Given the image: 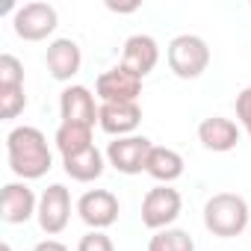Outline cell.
Here are the masks:
<instances>
[{
	"instance_id": "44dd1931",
	"label": "cell",
	"mask_w": 251,
	"mask_h": 251,
	"mask_svg": "<svg viewBox=\"0 0 251 251\" xmlns=\"http://www.w3.org/2000/svg\"><path fill=\"white\" fill-rule=\"evenodd\" d=\"M24 106H27L24 89H3V92H0V118H3V121L18 118L24 112Z\"/></svg>"
},
{
	"instance_id": "30bf717a",
	"label": "cell",
	"mask_w": 251,
	"mask_h": 251,
	"mask_svg": "<svg viewBox=\"0 0 251 251\" xmlns=\"http://www.w3.org/2000/svg\"><path fill=\"white\" fill-rule=\"evenodd\" d=\"M59 115L62 124H83V127H95L100 118V109L95 106V95L86 86H65L59 95Z\"/></svg>"
},
{
	"instance_id": "5bb4252c",
	"label": "cell",
	"mask_w": 251,
	"mask_h": 251,
	"mask_svg": "<svg viewBox=\"0 0 251 251\" xmlns=\"http://www.w3.org/2000/svg\"><path fill=\"white\" fill-rule=\"evenodd\" d=\"M45 62H48V71L53 80L59 83H68L80 65H83V53H80V45L74 39H56L48 45V53H45Z\"/></svg>"
},
{
	"instance_id": "9a60e30c",
	"label": "cell",
	"mask_w": 251,
	"mask_h": 251,
	"mask_svg": "<svg viewBox=\"0 0 251 251\" xmlns=\"http://www.w3.org/2000/svg\"><path fill=\"white\" fill-rule=\"evenodd\" d=\"M198 142L207 148V151H216V154H225V151H233L236 142H239V127L230 121V118H222V115H210L198 124Z\"/></svg>"
},
{
	"instance_id": "4fadbf2b",
	"label": "cell",
	"mask_w": 251,
	"mask_h": 251,
	"mask_svg": "<svg viewBox=\"0 0 251 251\" xmlns=\"http://www.w3.org/2000/svg\"><path fill=\"white\" fill-rule=\"evenodd\" d=\"M100 130L121 139V136H133V130L142 124V106L139 103H103L100 106Z\"/></svg>"
},
{
	"instance_id": "277c9868",
	"label": "cell",
	"mask_w": 251,
	"mask_h": 251,
	"mask_svg": "<svg viewBox=\"0 0 251 251\" xmlns=\"http://www.w3.org/2000/svg\"><path fill=\"white\" fill-rule=\"evenodd\" d=\"M183 210V198L172 186H154L142 198V225L148 230H166Z\"/></svg>"
},
{
	"instance_id": "5b68a950",
	"label": "cell",
	"mask_w": 251,
	"mask_h": 251,
	"mask_svg": "<svg viewBox=\"0 0 251 251\" xmlns=\"http://www.w3.org/2000/svg\"><path fill=\"white\" fill-rule=\"evenodd\" d=\"M59 24V15L50 3H24L15 9V18H12V27L18 33V39L24 42H42L48 39Z\"/></svg>"
},
{
	"instance_id": "7402d4cb",
	"label": "cell",
	"mask_w": 251,
	"mask_h": 251,
	"mask_svg": "<svg viewBox=\"0 0 251 251\" xmlns=\"http://www.w3.org/2000/svg\"><path fill=\"white\" fill-rule=\"evenodd\" d=\"M77 251H115V245H112V239L103 230H89L77 242Z\"/></svg>"
},
{
	"instance_id": "e0dca14e",
	"label": "cell",
	"mask_w": 251,
	"mask_h": 251,
	"mask_svg": "<svg viewBox=\"0 0 251 251\" xmlns=\"http://www.w3.org/2000/svg\"><path fill=\"white\" fill-rule=\"evenodd\" d=\"M62 166H65V175L77 183H92L103 175V154L92 145L80 154H71V157H62Z\"/></svg>"
},
{
	"instance_id": "2e32d148",
	"label": "cell",
	"mask_w": 251,
	"mask_h": 251,
	"mask_svg": "<svg viewBox=\"0 0 251 251\" xmlns=\"http://www.w3.org/2000/svg\"><path fill=\"white\" fill-rule=\"evenodd\" d=\"M145 172H148L154 180H160L163 186H169V183H175V180L183 175V157H180L175 148H160V145H154L151 154H148Z\"/></svg>"
},
{
	"instance_id": "ba28073f",
	"label": "cell",
	"mask_w": 251,
	"mask_h": 251,
	"mask_svg": "<svg viewBox=\"0 0 251 251\" xmlns=\"http://www.w3.org/2000/svg\"><path fill=\"white\" fill-rule=\"evenodd\" d=\"M39 227L48 233V236H56L68 227V219H71V195L62 183H50L42 198H39Z\"/></svg>"
},
{
	"instance_id": "d6986e66",
	"label": "cell",
	"mask_w": 251,
	"mask_h": 251,
	"mask_svg": "<svg viewBox=\"0 0 251 251\" xmlns=\"http://www.w3.org/2000/svg\"><path fill=\"white\" fill-rule=\"evenodd\" d=\"M148 251H195V239L180 227H166L151 236Z\"/></svg>"
},
{
	"instance_id": "8992f818",
	"label": "cell",
	"mask_w": 251,
	"mask_h": 251,
	"mask_svg": "<svg viewBox=\"0 0 251 251\" xmlns=\"http://www.w3.org/2000/svg\"><path fill=\"white\" fill-rule=\"evenodd\" d=\"M95 92L103 103H139L142 95V77L127 71L124 65H115L103 71L95 83Z\"/></svg>"
},
{
	"instance_id": "52a82bcc",
	"label": "cell",
	"mask_w": 251,
	"mask_h": 251,
	"mask_svg": "<svg viewBox=\"0 0 251 251\" xmlns=\"http://www.w3.org/2000/svg\"><path fill=\"white\" fill-rule=\"evenodd\" d=\"M151 139L148 136H121L115 142H109L106 148V163L121 172V175H139L145 172L148 154H151Z\"/></svg>"
},
{
	"instance_id": "ac0fdd59",
	"label": "cell",
	"mask_w": 251,
	"mask_h": 251,
	"mask_svg": "<svg viewBox=\"0 0 251 251\" xmlns=\"http://www.w3.org/2000/svg\"><path fill=\"white\" fill-rule=\"evenodd\" d=\"M92 130L95 127H83V124H59L53 142H56L62 157H71V154H80V151L95 145L92 142Z\"/></svg>"
},
{
	"instance_id": "603a6c76",
	"label": "cell",
	"mask_w": 251,
	"mask_h": 251,
	"mask_svg": "<svg viewBox=\"0 0 251 251\" xmlns=\"http://www.w3.org/2000/svg\"><path fill=\"white\" fill-rule=\"evenodd\" d=\"M236 118L242 124V130L251 136V86H245L239 95H236Z\"/></svg>"
},
{
	"instance_id": "8fae6325",
	"label": "cell",
	"mask_w": 251,
	"mask_h": 251,
	"mask_svg": "<svg viewBox=\"0 0 251 251\" xmlns=\"http://www.w3.org/2000/svg\"><path fill=\"white\" fill-rule=\"evenodd\" d=\"M39 213V198L27 183H6L0 198V219L6 225H24Z\"/></svg>"
},
{
	"instance_id": "9c48e42d",
	"label": "cell",
	"mask_w": 251,
	"mask_h": 251,
	"mask_svg": "<svg viewBox=\"0 0 251 251\" xmlns=\"http://www.w3.org/2000/svg\"><path fill=\"white\" fill-rule=\"evenodd\" d=\"M118 210H121V204L109 189H89L77 201V213L92 230H106L109 225H115Z\"/></svg>"
},
{
	"instance_id": "3957f363",
	"label": "cell",
	"mask_w": 251,
	"mask_h": 251,
	"mask_svg": "<svg viewBox=\"0 0 251 251\" xmlns=\"http://www.w3.org/2000/svg\"><path fill=\"white\" fill-rule=\"evenodd\" d=\"M169 68L175 71V77L180 80H198L207 65H210V48L201 36H192V33H183V36H175L169 42Z\"/></svg>"
},
{
	"instance_id": "ffe728a7",
	"label": "cell",
	"mask_w": 251,
	"mask_h": 251,
	"mask_svg": "<svg viewBox=\"0 0 251 251\" xmlns=\"http://www.w3.org/2000/svg\"><path fill=\"white\" fill-rule=\"evenodd\" d=\"M3 89H24V65L12 53L0 56V92Z\"/></svg>"
},
{
	"instance_id": "6da1fadb",
	"label": "cell",
	"mask_w": 251,
	"mask_h": 251,
	"mask_svg": "<svg viewBox=\"0 0 251 251\" xmlns=\"http://www.w3.org/2000/svg\"><path fill=\"white\" fill-rule=\"evenodd\" d=\"M6 157H9V169L24 180H39L53 166L45 133L39 127H30V124H21L6 136Z\"/></svg>"
},
{
	"instance_id": "7a4b0ae2",
	"label": "cell",
	"mask_w": 251,
	"mask_h": 251,
	"mask_svg": "<svg viewBox=\"0 0 251 251\" xmlns=\"http://www.w3.org/2000/svg\"><path fill=\"white\" fill-rule=\"evenodd\" d=\"M248 201L236 192H219L204 204V227L213 236L230 239L248 227Z\"/></svg>"
},
{
	"instance_id": "d4e9b609",
	"label": "cell",
	"mask_w": 251,
	"mask_h": 251,
	"mask_svg": "<svg viewBox=\"0 0 251 251\" xmlns=\"http://www.w3.org/2000/svg\"><path fill=\"white\" fill-rule=\"evenodd\" d=\"M0 251H12V245H9V242H3V245H0Z\"/></svg>"
},
{
	"instance_id": "cb8c5ba5",
	"label": "cell",
	"mask_w": 251,
	"mask_h": 251,
	"mask_svg": "<svg viewBox=\"0 0 251 251\" xmlns=\"http://www.w3.org/2000/svg\"><path fill=\"white\" fill-rule=\"evenodd\" d=\"M33 251H68V248H65L59 239H42V242H39Z\"/></svg>"
},
{
	"instance_id": "7c38bea8",
	"label": "cell",
	"mask_w": 251,
	"mask_h": 251,
	"mask_svg": "<svg viewBox=\"0 0 251 251\" xmlns=\"http://www.w3.org/2000/svg\"><path fill=\"white\" fill-rule=\"evenodd\" d=\"M160 62V45L145 36V33H136L124 42V56H121V65L133 71L136 77H148Z\"/></svg>"
}]
</instances>
